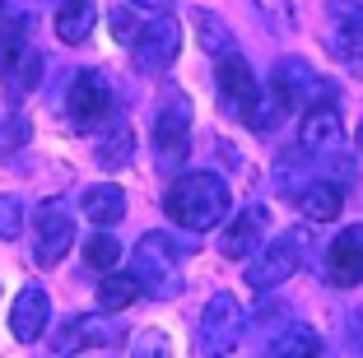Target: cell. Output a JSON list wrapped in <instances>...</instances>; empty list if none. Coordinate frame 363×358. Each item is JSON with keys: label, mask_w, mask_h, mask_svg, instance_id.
<instances>
[{"label": "cell", "mask_w": 363, "mask_h": 358, "mask_svg": "<svg viewBox=\"0 0 363 358\" xmlns=\"http://www.w3.org/2000/svg\"><path fill=\"white\" fill-rule=\"evenodd\" d=\"M242 326H247L242 303H238L233 293H214L201 312V326H196V349H201L205 358L228 354V349H238V340H242Z\"/></svg>", "instance_id": "7"}, {"label": "cell", "mask_w": 363, "mask_h": 358, "mask_svg": "<svg viewBox=\"0 0 363 358\" xmlns=\"http://www.w3.org/2000/svg\"><path fill=\"white\" fill-rule=\"evenodd\" d=\"M0 74L10 94H28L43 79V52L33 47V14L19 0H0Z\"/></svg>", "instance_id": "2"}, {"label": "cell", "mask_w": 363, "mask_h": 358, "mask_svg": "<svg viewBox=\"0 0 363 358\" xmlns=\"http://www.w3.org/2000/svg\"><path fill=\"white\" fill-rule=\"evenodd\" d=\"M270 354L275 358H317L321 354V335L308 326H289L284 335L270 340Z\"/></svg>", "instance_id": "23"}, {"label": "cell", "mask_w": 363, "mask_h": 358, "mask_svg": "<svg viewBox=\"0 0 363 358\" xmlns=\"http://www.w3.org/2000/svg\"><path fill=\"white\" fill-rule=\"evenodd\" d=\"M359 149H363V126H359Z\"/></svg>", "instance_id": "33"}, {"label": "cell", "mask_w": 363, "mask_h": 358, "mask_svg": "<svg viewBox=\"0 0 363 358\" xmlns=\"http://www.w3.org/2000/svg\"><path fill=\"white\" fill-rule=\"evenodd\" d=\"M47 321H52V298H47V289L28 284L14 293V307H10V330L19 345H33V340H43Z\"/></svg>", "instance_id": "16"}, {"label": "cell", "mask_w": 363, "mask_h": 358, "mask_svg": "<svg viewBox=\"0 0 363 358\" xmlns=\"http://www.w3.org/2000/svg\"><path fill=\"white\" fill-rule=\"evenodd\" d=\"M350 345L363 349V307H354V312H350Z\"/></svg>", "instance_id": "31"}, {"label": "cell", "mask_w": 363, "mask_h": 358, "mask_svg": "<svg viewBox=\"0 0 363 358\" xmlns=\"http://www.w3.org/2000/svg\"><path fill=\"white\" fill-rule=\"evenodd\" d=\"M266 228H270V210L261 201L242 205V210H228L224 228H219V252L228 256V261H242V256H252L261 242H266Z\"/></svg>", "instance_id": "11"}, {"label": "cell", "mask_w": 363, "mask_h": 358, "mask_svg": "<svg viewBox=\"0 0 363 358\" xmlns=\"http://www.w3.org/2000/svg\"><path fill=\"white\" fill-rule=\"evenodd\" d=\"M140 293H145V289H140L135 274H112V270H103V284H98V307H103V312H121V307H130Z\"/></svg>", "instance_id": "22"}, {"label": "cell", "mask_w": 363, "mask_h": 358, "mask_svg": "<svg viewBox=\"0 0 363 358\" xmlns=\"http://www.w3.org/2000/svg\"><path fill=\"white\" fill-rule=\"evenodd\" d=\"M270 89L284 98V107H298V112H308V107H317V103H335V84L326 74H317L308 61H298V56H289V61L275 65Z\"/></svg>", "instance_id": "8"}, {"label": "cell", "mask_w": 363, "mask_h": 358, "mask_svg": "<svg viewBox=\"0 0 363 358\" xmlns=\"http://www.w3.org/2000/svg\"><path fill=\"white\" fill-rule=\"evenodd\" d=\"M79 210L98 223V228H112V223L126 219V191L117 181H94V186L79 196Z\"/></svg>", "instance_id": "18"}, {"label": "cell", "mask_w": 363, "mask_h": 358, "mask_svg": "<svg viewBox=\"0 0 363 358\" xmlns=\"http://www.w3.org/2000/svg\"><path fill=\"white\" fill-rule=\"evenodd\" d=\"M214 84H219V107H224L228 116H242V107L252 103V94H257V74H252V65L238 56V47L214 61Z\"/></svg>", "instance_id": "14"}, {"label": "cell", "mask_w": 363, "mask_h": 358, "mask_svg": "<svg viewBox=\"0 0 363 358\" xmlns=\"http://www.w3.org/2000/svg\"><path fill=\"white\" fill-rule=\"evenodd\" d=\"M326 284L335 289H354L363 279V223H350V228H340L331 237V247H326Z\"/></svg>", "instance_id": "13"}, {"label": "cell", "mask_w": 363, "mask_h": 358, "mask_svg": "<svg viewBox=\"0 0 363 358\" xmlns=\"http://www.w3.org/2000/svg\"><path fill=\"white\" fill-rule=\"evenodd\" d=\"M154 163H159L163 172H177L182 158H186V149H191V103H186V94H168L159 107V116H154Z\"/></svg>", "instance_id": "6"}, {"label": "cell", "mask_w": 363, "mask_h": 358, "mask_svg": "<svg viewBox=\"0 0 363 358\" xmlns=\"http://www.w3.org/2000/svg\"><path fill=\"white\" fill-rule=\"evenodd\" d=\"M107 23H112V38L117 43H135V33H140V23H135V14L126 10V5H117V10H107Z\"/></svg>", "instance_id": "28"}, {"label": "cell", "mask_w": 363, "mask_h": 358, "mask_svg": "<svg viewBox=\"0 0 363 358\" xmlns=\"http://www.w3.org/2000/svg\"><path fill=\"white\" fill-rule=\"evenodd\" d=\"M191 19H196V38H201V47H205L210 56H224V52H233V33H228V23L219 19V14H210V10H196Z\"/></svg>", "instance_id": "24"}, {"label": "cell", "mask_w": 363, "mask_h": 358, "mask_svg": "<svg viewBox=\"0 0 363 358\" xmlns=\"http://www.w3.org/2000/svg\"><path fill=\"white\" fill-rule=\"evenodd\" d=\"M284 112H289V107H284V98H279L275 89H257L238 121H242L247 130H275L279 121H284Z\"/></svg>", "instance_id": "21"}, {"label": "cell", "mask_w": 363, "mask_h": 358, "mask_svg": "<svg viewBox=\"0 0 363 358\" xmlns=\"http://www.w3.org/2000/svg\"><path fill=\"white\" fill-rule=\"evenodd\" d=\"M130 349H135V354H145V349L163 354V349H168V340H159V335H135V340H130Z\"/></svg>", "instance_id": "30"}, {"label": "cell", "mask_w": 363, "mask_h": 358, "mask_svg": "<svg viewBox=\"0 0 363 358\" xmlns=\"http://www.w3.org/2000/svg\"><path fill=\"white\" fill-rule=\"evenodd\" d=\"M130 149H135V135H130L126 126H117V130H112V145H107V140L98 145V163L117 168V163H126V158H130Z\"/></svg>", "instance_id": "27"}, {"label": "cell", "mask_w": 363, "mask_h": 358, "mask_svg": "<svg viewBox=\"0 0 363 358\" xmlns=\"http://www.w3.org/2000/svg\"><path fill=\"white\" fill-rule=\"evenodd\" d=\"M163 210L172 214V223H182L186 233H210L228 219L233 210V191L219 172H182L163 191Z\"/></svg>", "instance_id": "1"}, {"label": "cell", "mask_w": 363, "mask_h": 358, "mask_svg": "<svg viewBox=\"0 0 363 358\" xmlns=\"http://www.w3.org/2000/svg\"><path fill=\"white\" fill-rule=\"evenodd\" d=\"M331 47L350 70H363V0H326Z\"/></svg>", "instance_id": "12"}, {"label": "cell", "mask_w": 363, "mask_h": 358, "mask_svg": "<svg viewBox=\"0 0 363 358\" xmlns=\"http://www.w3.org/2000/svg\"><path fill=\"white\" fill-rule=\"evenodd\" d=\"M33 233H38V242H33L38 265L65 261V252L75 247V214H70V205L65 201H43L38 214H33Z\"/></svg>", "instance_id": "10"}, {"label": "cell", "mask_w": 363, "mask_h": 358, "mask_svg": "<svg viewBox=\"0 0 363 358\" xmlns=\"http://www.w3.org/2000/svg\"><path fill=\"white\" fill-rule=\"evenodd\" d=\"M135 279L150 298H172L182 289V247L168 233H145L135 242Z\"/></svg>", "instance_id": "4"}, {"label": "cell", "mask_w": 363, "mask_h": 358, "mask_svg": "<svg viewBox=\"0 0 363 358\" xmlns=\"http://www.w3.org/2000/svg\"><path fill=\"white\" fill-rule=\"evenodd\" d=\"M65 112L79 130H107V121L117 116V89L103 70H79L65 89Z\"/></svg>", "instance_id": "5"}, {"label": "cell", "mask_w": 363, "mask_h": 358, "mask_svg": "<svg viewBox=\"0 0 363 358\" xmlns=\"http://www.w3.org/2000/svg\"><path fill=\"white\" fill-rule=\"evenodd\" d=\"M117 345V326L103 321V316H70L61 330H56L52 349L56 354H79V349H107Z\"/></svg>", "instance_id": "17"}, {"label": "cell", "mask_w": 363, "mask_h": 358, "mask_svg": "<svg viewBox=\"0 0 363 358\" xmlns=\"http://www.w3.org/2000/svg\"><path fill=\"white\" fill-rule=\"evenodd\" d=\"M23 223H28L23 201H19V196H0V237H5V242L23 237Z\"/></svg>", "instance_id": "26"}, {"label": "cell", "mask_w": 363, "mask_h": 358, "mask_svg": "<svg viewBox=\"0 0 363 358\" xmlns=\"http://www.w3.org/2000/svg\"><path fill=\"white\" fill-rule=\"evenodd\" d=\"M94 23H98L94 0H61L56 5V38L61 43H84L94 33Z\"/></svg>", "instance_id": "20"}, {"label": "cell", "mask_w": 363, "mask_h": 358, "mask_svg": "<svg viewBox=\"0 0 363 358\" xmlns=\"http://www.w3.org/2000/svg\"><path fill=\"white\" fill-rule=\"evenodd\" d=\"M117 261H121V242H117V237H112L107 228H103V233H94V237L84 242V265H89V270L103 274V270H112Z\"/></svg>", "instance_id": "25"}, {"label": "cell", "mask_w": 363, "mask_h": 358, "mask_svg": "<svg viewBox=\"0 0 363 358\" xmlns=\"http://www.w3.org/2000/svg\"><path fill=\"white\" fill-rule=\"evenodd\" d=\"M298 210L308 214V223H331L335 214L345 210V186H331V181H308V186H298Z\"/></svg>", "instance_id": "19"}, {"label": "cell", "mask_w": 363, "mask_h": 358, "mask_svg": "<svg viewBox=\"0 0 363 358\" xmlns=\"http://www.w3.org/2000/svg\"><path fill=\"white\" fill-rule=\"evenodd\" d=\"M345 140V121L335 112V103H317L303 112L298 121V149L303 154H335Z\"/></svg>", "instance_id": "15"}, {"label": "cell", "mask_w": 363, "mask_h": 358, "mask_svg": "<svg viewBox=\"0 0 363 358\" xmlns=\"http://www.w3.org/2000/svg\"><path fill=\"white\" fill-rule=\"evenodd\" d=\"M182 52V23L168 19V14H154L150 23H140L135 43H130V56H135L140 74H163Z\"/></svg>", "instance_id": "9"}, {"label": "cell", "mask_w": 363, "mask_h": 358, "mask_svg": "<svg viewBox=\"0 0 363 358\" xmlns=\"http://www.w3.org/2000/svg\"><path fill=\"white\" fill-rule=\"evenodd\" d=\"M308 247H312L308 228H289V233H279L275 242H266L257 252V261L247 265V284H252V293H270V289L289 284L294 270L308 261Z\"/></svg>", "instance_id": "3"}, {"label": "cell", "mask_w": 363, "mask_h": 358, "mask_svg": "<svg viewBox=\"0 0 363 358\" xmlns=\"http://www.w3.org/2000/svg\"><path fill=\"white\" fill-rule=\"evenodd\" d=\"M23 116H10V121H0V154H14L23 145Z\"/></svg>", "instance_id": "29"}, {"label": "cell", "mask_w": 363, "mask_h": 358, "mask_svg": "<svg viewBox=\"0 0 363 358\" xmlns=\"http://www.w3.org/2000/svg\"><path fill=\"white\" fill-rule=\"evenodd\" d=\"M130 5H135V10H145V14H168L177 0H130Z\"/></svg>", "instance_id": "32"}]
</instances>
